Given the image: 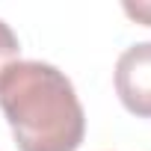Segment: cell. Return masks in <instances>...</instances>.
I'll list each match as a JSON object with an SVG mask.
<instances>
[{
	"label": "cell",
	"mask_w": 151,
	"mask_h": 151,
	"mask_svg": "<svg viewBox=\"0 0 151 151\" xmlns=\"http://www.w3.org/2000/svg\"><path fill=\"white\" fill-rule=\"evenodd\" d=\"M0 110L21 151H77L86 136L71 80L47 62H15L0 74Z\"/></svg>",
	"instance_id": "obj_1"
},
{
	"label": "cell",
	"mask_w": 151,
	"mask_h": 151,
	"mask_svg": "<svg viewBox=\"0 0 151 151\" xmlns=\"http://www.w3.org/2000/svg\"><path fill=\"white\" fill-rule=\"evenodd\" d=\"M116 92L127 113L151 119V42L133 45L119 56Z\"/></svg>",
	"instance_id": "obj_2"
},
{
	"label": "cell",
	"mask_w": 151,
	"mask_h": 151,
	"mask_svg": "<svg viewBox=\"0 0 151 151\" xmlns=\"http://www.w3.org/2000/svg\"><path fill=\"white\" fill-rule=\"evenodd\" d=\"M18 50H21L18 36L9 30V24L0 21V74H3L9 65H15V62H18Z\"/></svg>",
	"instance_id": "obj_3"
},
{
	"label": "cell",
	"mask_w": 151,
	"mask_h": 151,
	"mask_svg": "<svg viewBox=\"0 0 151 151\" xmlns=\"http://www.w3.org/2000/svg\"><path fill=\"white\" fill-rule=\"evenodd\" d=\"M124 12L130 18H136V21L151 27V3H124Z\"/></svg>",
	"instance_id": "obj_4"
}]
</instances>
